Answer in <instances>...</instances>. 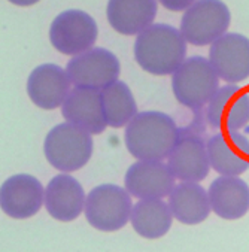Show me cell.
<instances>
[{
  "label": "cell",
  "mask_w": 249,
  "mask_h": 252,
  "mask_svg": "<svg viewBox=\"0 0 249 252\" xmlns=\"http://www.w3.org/2000/svg\"><path fill=\"white\" fill-rule=\"evenodd\" d=\"M158 2L172 12H181L191 8L197 0H158Z\"/></svg>",
  "instance_id": "obj_23"
},
{
  "label": "cell",
  "mask_w": 249,
  "mask_h": 252,
  "mask_svg": "<svg viewBox=\"0 0 249 252\" xmlns=\"http://www.w3.org/2000/svg\"><path fill=\"white\" fill-rule=\"evenodd\" d=\"M130 192L115 184H103L93 188L85 198V218L91 227L112 233L121 230L131 215Z\"/></svg>",
  "instance_id": "obj_5"
},
{
  "label": "cell",
  "mask_w": 249,
  "mask_h": 252,
  "mask_svg": "<svg viewBox=\"0 0 249 252\" xmlns=\"http://www.w3.org/2000/svg\"><path fill=\"white\" fill-rule=\"evenodd\" d=\"M172 215L185 225H197L208 220L211 201L208 191L198 182H181L173 187L169 198Z\"/></svg>",
  "instance_id": "obj_20"
},
{
  "label": "cell",
  "mask_w": 249,
  "mask_h": 252,
  "mask_svg": "<svg viewBox=\"0 0 249 252\" xmlns=\"http://www.w3.org/2000/svg\"><path fill=\"white\" fill-rule=\"evenodd\" d=\"M219 88V76L209 60L200 56L185 59L172 76L176 100L191 111H200Z\"/></svg>",
  "instance_id": "obj_3"
},
{
  "label": "cell",
  "mask_w": 249,
  "mask_h": 252,
  "mask_svg": "<svg viewBox=\"0 0 249 252\" xmlns=\"http://www.w3.org/2000/svg\"><path fill=\"white\" fill-rule=\"evenodd\" d=\"M209 63L228 84L249 78V39L239 33H225L211 45Z\"/></svg>",
  "instance_id": "obj_11"
},
{
  "label": "cell",
  "mask_w": 249,
  "mask_h": 252,
  "mask_svg": "<svg viewBox=\"0 0 249 252\" xmlns=\"http://www.w3.org/2000/svg\"><path fill=\"white\" fill-rule=\"evenodd\" d=\"M63 117L90 134H100L108 127L102 103V94L97 90L73 88L62 105Z\"/></svg>",
  "instance_id": "obj_17"
},
{
  "label": "cell",
  "mask_w": 249,
  "mask_h": 252,
  "mask_svg": "<svg viewBox=\"0 0 249 252\" xmlns=\"http://www.w3.org/2000/svg\"><path fill=\"white\" fill-rule=\"evenodd\" d=\"M175 120L158 111H143L125 126L124 142L128 153L143 161H163L179 137Z\"/></svg>",
  "instance_id": "obj_1"
},
{
  "label": "cell",
  "mask_w": 249,
  "mask_h": 252,
  "mask_svg": "<svg viewBox=\"0 0 249 252\" xmlns=\"http://www.w3.org/2000/svg\"><path fill=\"white\" fill-rule=\"evenodd\" d=\"M175 179L172 170L163 161L139 160L127 169L124 184L125 189L140 200L163 198L170 195Z\"/></svg>",
  "instance_id": "obj_14"
},
{
  "label": "cell",
  "mask_w": 249,
  "mask_h": 252,
  "mask_svg": "<svg viewBox=\"0 0 249 252\" xmlns=\"http://www.w3.org/2000/svg\"><path fill=\"white\" fill-rule=\"evenodd\" d=\"M85 198L82 185L70 175H57L45 189L46 211L60 222L76 220L84 211Z\"/></svg>",
  "instance_id": "obj_16"
},
{
  "label": "cell",
  "mask_w": 249,
  "mask_h": 252,
  "mask_svg": "<svg viewBox=\"0 0 249 252\" xmlns=\"http://www.w3.org/2000/svg\"><path fill=\"white\" fill-rule=\"evenodd\" d=\"M120 72V60L105 48H91L75 56L66 66V73L76 88L97 91H102L117 82Z\"/></svg>",
  "instance_id": "obj_7"
},
{
  "label": "cell",
  "mask_w": 249,
  "mask_h": 252,
  "mask_svg": "<svg viewBox=\"0 0 249 252\" xmlns=\"http://www.w3.org/2000/svg\"><path fill=\"white\" fill-rule=\"evenodd\" d=\"M208 195L211 209L222 220H240L249 211V185L239 176L221 175L212 181Z\"/></svg>",
  "instance_id": "obj_18"
},
{
  "label": "cell",
  "mask_w": 249,
  "mask_h": 252,
  "mask_svg": "<svg viewBox=\"0 0 249 252\" xmlns=\"http://www.w3.org/2000/svg\"><path fill=\"white\" fill-rule=\"evenodd\" d=\"M167 166L182 182H200L208 178L211 164L206 142L192 130H181L167 157Z\"/></svg>",
  "instance_id": "obj_9"
},
{
  "label": "cell",
  "mask_w": 249,
  "mask_h": 252,
  "mask_svg": "<svg viewBox=\"0 0 249 252\" xmlns=\"http://www.w3.org/2000/svg\"><path fill=\"white\" fill-rule=\"evenodd\" d=\"M98 29L94 18L79 9H69L57 15L49 29V40L64 56H78L95 43Z\"/></svg>",
  "instance_id": "obj_8"
},
{
  "label": "cell",
  "mask_w": 249,
  "mask_h": 252,
  "mask_svg": "<svg viewBox=\"0 0 249 252\" xmlns=\"http://www.w3.org/2000/svg\"><path fill=\"white\" fill-rule=\"evenodd\" d=\"M43 151L53 167L62 172H75L90 161L93 139L87 130L72 123H62L46 134Z\"/></svg>",
  "instance_id": "obj_4"
},
{
  "label": "cell",
  "mask_w": 249,
  "mask_h": 252,
  "mask_svg": "<svg viewBox=\"0 0 249 252\" xmlns=\"http://www.w3.org/2000/svg\"><path fill=\"white\" fill-rule=\"evenodd\" d=\"M187 40L181 32L169 24H153L137 34L134 59L148 73L173 75L185 62Z\"/></svg>",
  "instance_id": "obj_2"
},
{
  "label": "cell",
  "mask_w": 249,
  "mask_h": 252,
  "mask_svg": "<svg viewBox=\"0 0 249 252\" xmlns=\"http://www.w3.org/2000/svg\"><path fill=\"white\" fill-rule=\"evenodd\" d=\"M106 17L115 32L125 36L139 34L153 26L157 0H109Z\"/></svg>",
  "instance_id": "obj_19"
},
{
  "label": "cell",
  "mask_w": 249,
  "mask_h": 252,
  "mask_svg": "<svg viewBox=\"0 0 249 252\" xmlns=\"http://www.w3.org/2000/svg\"><path fill=\"white\" fill-rule=\"evenodd\" d=\"M134 231L145 239H160L172 227L173 215L161 198L139 200L130 215Z\"/></svg>",
  "instance_id": "obj_21"
},
{
  "label": "cell",
  "mask_w": 249,
  "mask_h": 252,
  "mask_svg": "<svg viewBox=\"0 0 249 252\" xmlns=\"http://www.w3.org/2000/svg\"><path fill=\"white\" fill-rule=\"evenodd\" d=\"M43 200V187L31 175H14L0 187V209L14 220H26L36 215Z\"/></svg>",
  "instance_id": "obj_12"
},
{
  "label": "cell",
  "mask_w": 249,
  "mask_h": 252,
  "mask_svg": "<svg viewBox=\"0 0 249 252\" xmlns=\"http://www.w3.org/2000/svg\"><path fill=\"white\" fill-rule=\"evenodd\" d=\"M106 124L112 128L125 127L137 115V103L128 85L117 81L100 91Z\"/></svg>",
  "instance_id": "obj_22"
},
{
  "label": "cell",
  "mask_w": 249,
  "mask_h": 252,
  "mask_svg": "<svg viewBox=\"0 0 249 252\" xmlns=\"http://www.w3.org/2000/svg\"><path fill=\"white\" fill-rule=\"evenodd\" d=\"M206 120L217 131H239L249 123V94L236 84L219 87L208 103Z\"/></svg>",
  "instance_id": "obj_10"
},
{
  "label": "cell",
  "mask_w": 249,
  "mask_h": 252,
  "mask_svg": "<svg viewBox=\"0 0 249 252\" xmlns=\"http://www.w3.org/2000/svg\"><path fill=\"white\" fill-rule=\"evenodd\" d=\"M206 148L211 167L222 176H239L249 169V140L239 131H217Z\"/></svg>",
  "instance_id": "obj_13"
},
{
  "label": "cell",
  "mask_w": 249,
  "mask_h": 252,
  "mask_svg": "<svg viewBox=\"0 0 249 252\" xmlns=\"http://www.w3.org/2000/svg\"><path fill=\"white\" fill-rule=\"evenodd\" d=\"M27 93L36 106L53 111L64 103L70 93V79L57 64H40L29 76Z\"/></svg>",
  "instance_id": "obj_15"
},
{
  "label": "cell",
  "mask_w": 249,
  "mask_h": 252,
  "mask_svg": "<svg viewBox=\"0 0 249 252\" xmlns=\"http://www.w3.org/2000/svg\"><path fill=\"white\" fill-rule=\"evenodd\" d=\"M231 14L222 0H197L181 20V34L194 46L212 45L230 27Z\"/></svg>",
  "instance_id": "obj_6"
},
{
  "label": "cell",
  "mask_w": 249,
  "mask_h": 252,
  "mask_svg": "<svg viewBox=\"0 0 249 252\" xmlns=\"http://www.w3.org/2000/svg\"><path fill=\"white\" fill-rule=\"evenodd\" d=\"M9 2L12 3V5H17V6H33V5H36L39 0H9Z\"/></svg>",
  "instance_id": "obj_24"
}]
</instances>
